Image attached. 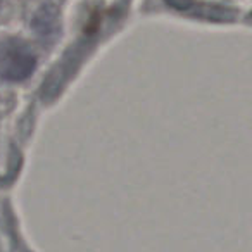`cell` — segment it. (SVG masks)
<instances>
[{"instance_id": "1", "label": "cell", "mask_w": 252, "mask_h": 252, "mask_svg": "<svg viewBox=\"0 0 252 252\" xmlns=\"http://www.w3.org/2000/svg\"><path fill=\"white\" fill-rule=\"evenodd\" d=\"M36 57L30 47L18 40L0 43V80L23 81L35 71Z\"/></svg>"}]
</instances>
